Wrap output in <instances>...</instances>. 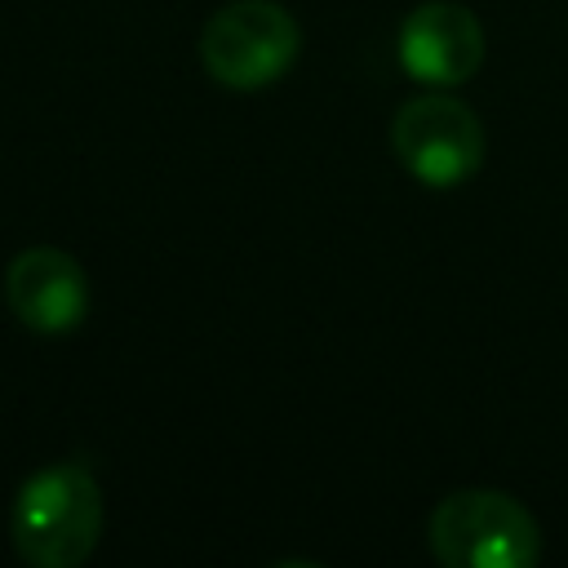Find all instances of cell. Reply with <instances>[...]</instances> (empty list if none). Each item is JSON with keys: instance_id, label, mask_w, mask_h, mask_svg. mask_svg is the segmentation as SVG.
I'll return each mask as SVG.
<instances>
[{"instance_id": "6da1fadb", "label": "cell", "mask_w": 568, "mask_h": 568, "mask_svg": "<svg viewBox=\"0 0 568 568\" xmlns=\"http://www.w3.org/2000/svg\"><path fill=\"white\" fill-rule=\"evenodd\" d=\"M13 550L36 568H75L102 537V488L80 462L36 470L9 515Z\"/></svg>"}, {"instance_id": "7a4b0ae2", "label": "cell", "mask_w": 568, "mask_h": 568, "mask_svg": "<svg viewBox=\"0 0 568 568\" xmlns=\"http://www.w3.org/2000/svg\"><path fill=\"white\" fill-rule=\"evenodd\" d=\"M430 555L448 568H532L541 559L537 519L497 488L448 493L426 524Z\"/></svg>"}, {"instance_id": "3957f363", "label": "cell", "mask_w": 568, "mask_h": 568, "mask_svg": "<svg viewBox=\"0 0 568 568\" xmlns=\"http://www.w3.org/2000/svg\"><path fill=\"white\" fill-rule=\"evenodd\" d=\"M302 49L293 13L275 0H231L200 31V62L226 89H266L275 84Z\"/></svg>"}, {"instance_id": "277c9868", "label": "cell", "mask_w": 568, "mask_h": 568, "mask_svg": "<svg viewBox=\"0 0 568 568\" xmlns=\"http://www.w3.org/2000/svg\"><path fill=\"white\" fill-rule=\"evenodd\" d=\"M390 146L417 182L444 191L462 186L484 164V124L466 102L448 93H426L395 111Z\"/></svg>"}, {"instance_id": "5b68a950", "label": "cell", "mask_w": 568, "mask_h": 568, "mask_svg": "<svg viewBox=\"0 0 568 568\" xmlns=\"http://www.w3.org/2000/svg\"><path fill=\"white\" fill-rule=\"evenodd\" d=\"M4 302L31 333L58 337L80 328V320L89 315V275L67 248L36 244L9 262Z\"/></svg>"}, {"instance_id": "8992f818", "label": "cell", "mask_w": 568, "mask_h": 568, "mask_svg": "<svg viewBox=\"0 0 568 568\" xmlns=\"http://www.w3.org/2000/svg\"><path fill=\"white\" fill-rule=\"evenodd\" d=\"M399 62L422 84H466L484 62V27L457 0H426L399 27Z\"/></svg>"}]
</instances>
